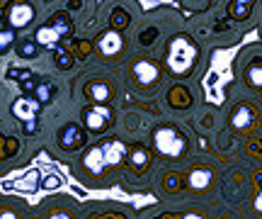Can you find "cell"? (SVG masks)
I'll return each mask as SVG.
<instances>
[{
  "label": "cell",
  "instance_id": "15",
  "mask_svg": "<svg viewBox=\"0 0 262 219\" xmlns=\"http://www.w3.org/2000/svg\"><path fill=\"white\" fill-rule=\"evenodd\" d=\"M250 12H253V3L250 0H235V3L228 5V15L233 19H248Z\"/></svg>",
  "mask_w": 262,
  "mask_h": 219
},
{
  "label": "cell",
  "instance_id": "25",
  "mask_svg": "<svg viewBox=\"0 0 262 219\" xmlns=\"http://www.w3.org/2000/svg\"><path fill=\"white\" fill-rule=\"evenodd\" d=\"M153 37H156V29L150 27L148 32H143V34H141V42H143V44H148V42H153Z\"/></svg>",
  "mask_w": 262,
  "mask_h": 219
},
{
  "label": "cell",
  "instance_id": "20",
  "mask_svg": "<svg viewBox=\"0 0 262 219\" xmlns=\"http://www.w3.org/2000/svg\"><path fill=\"white\" fill-rule=\"evenodd\" d=\"M12 44H15V29H3L0 27V54H5Z\"/></svg>",
  "mask_w": 262,
  "mask_h": 219
},
{
  "label": "cell",
  "instance_id": "11",
  "mask_svg": "<svg viewBox=\"0 0 262 219\" xmlns=\"http://www.w3.org/2000/svg\"><path fill=\"white\" fill-rule=\"evenodd\" d=\"M253 122H255V110L250 105H238L233 110V114H231V124H233L235 129H241V132L250 129Z\"/></svg>",
  "mask_w": 262,
  "mask_h": 219
},
{
  "label": "cell",
  "instance_id": "26",
  "mask_svg": "<svg viewBox=\"0 0 262 219\" xmlns=\"http://www.w3.org/2000/svg\"><path fill=\"white\" fill-rule=\"evenodd\" d=\"M255 210H257V212L262 214V190L257 192V195H255Z\"/></svg>",
  "mask_w": 262,
  "mask_h": 219
},
{
  "label": "cell",
  "instance_id": "19",
  "mask_svg": "<svg viewBox=\"0 0 262 219\" xmlns=\"http://www.w3.org/2000/svg\"><path fill=\"white\" fill-rule=\"evenodd\" d=\"M126 25H129V12L122 8H117L112 12V29L119 32V29H126Z\"/></svg>",
  "mask_w": 262,
  "mask_h": 219
},
{
  "label": "cell",
  "instance_id": "22",
  "mask_svg": "<svg viewBox=\"0 0 262 219\" xmlns=\"http://www.w3.org/2000/svg\"><path fill=\"white\" fill-rule=\"evenodd\" d=\"M146 163H148V153L143 151V149H134V151H131V166H134V168H146Z\"/></svg>",
  "mask_w": 262,
  "mask_h": 219
},
{
  "label": "cell",
  "instance_id": "29",
  "mask_svg": "<svg viewBox=\"0 0 262 219\" xmlns=\"http://www.w3.org/2000/svg\"><path fill=\"white\" fill-rule=\"evenodd\" d=\"M56 183H58V178H49V181H47V188H56Z\"/></svg>",
  "mask_w": 262,
  "mask_h": 219
},
{
  "label": "cell",
  "instance_id": "3",
  "mask_svg": "<svg viewBox=\"0 0 262 219\" xmlns=\"http://www.w3.org/2000/svg\"><path fill=\"white\" fill-rule=\"evenodd\" d=\"M12 114L17 117L19 122L25 124V134H37V114H39V103L34 97L22 95L12 103Z\"/></svg>",
  "mask_w": 262,
  "mask_h": 219
},
{
  "label": "cell",
  "instance_id": "18",
  "mask_svg": "<svg viewBox=\"0 0 262 219\" xmlns=\"http://www.w3.org/2000/svg\"><path fill=\"white\" fill-rule=\"evenodd\" d=\"M17 54L22 58H34L39 54V51H37V42H34V39H25V42H19V44H17Z\"/></svg>",
  "mask_w": 262,
  "mask_h": 219
},
{
  "label": "cell",
  "instance_id": "17",
  "mask_svg": "<svg viewBox=\"0 0 262 219\" xmlns=\"http://www.w3.org/2000/svg\"><path fill=\"white\" fill-rule=\"evenodd\" d=\"M54 61H56V66L61 68V71L73 68V54H71L68 49H61V47L54 49Z\"/></svg>",
  "mask_w": 262,
  "mask_h": 219
},
{
  "label": "cell",
  "instance_id": "27",
  "mask_svg": "<svg viewBox=\"0 0 262 219\" xmlns=\"http://www.w3.org/2000/svg\"><path fill=\"white\" fill-rule=\"evenodd\" d=\"M0 219H17V214H15L12 210H5L3 214H0Z\"/></svg>",
  "mask_w": 262,
  "mask_h": 219
},
{
  "label": "cell",
  "instance_id": "6",
  "mask_svg": "<svg viewBox=\"0 0 262 219\" xmlns=\"http://www.w3.org/2000/svg\"><path fill=\"white\" fill-rule=\"evenodd\" d=\"M122 49H124V37L119 32H114V29H107L104 34L97 37V51H100L104 58L117 56Z\"/></svg>",
  "mask_w": 262,
  "mask_h": 219
},
{
  "label": "cell",
  "instance_id": "16",
  "mask_svg": "<svg viewBox=\"0 0 262 219\" xmlns=\"http://www.w3.org/2000/svg\"><path fill=\"white\" fill-rule=\"evenodd\" d=\"M49 25H51V27H54L58 34H61V39L68 37V34L73 32V25H71V19L66 17L63 12H61V15H56V17H51V22H49Z\"/></svg>",
  "mask_w": 262,
  "mask_h": 219
},
{
  "label": "cell",
  "instance_id": "8",
  "mask_svg": "<svg viewBox=\"0 0 262 219\" xmlns=\"http://www.w3.org/2000/svg\"><path fill=\"white\" fill-rule=\"evenodd\" d=\"M8 17H10V27L22 29V27H27L29 22L34 19V8H32L29 3H15V5L10 8Z\"/></svg>",
  "mask_w": 262,
  "mask_h": 219
},
{
  "label": "cell",
  "instance_id": "32",
  "mask_svg": "<svg viewBox=\"0 0 262 219\" xmlns=\"http://www.w3.org/2000/svg\"><path fill=\"white\" fill-rule=\"evenodd\" d=\"M257 183H262V173H257Z\"/></svg>",
  "mask_w": 262,
  "mask_h": 219
},
{
  "label": "cell",
  "instance_id": "7",
  "mask_svg": "<svg viewBox=\"0 0 262 219\" xmlns=\"http://www.w3.org/2000/svg\"><path fill=\"white\" fill-rule=\"evenodd\" d=\"M160 76V68L153 64V61H136L134 64V78H136V83L139 86H153Z\"/></svg>",
  "mask_w": 262,
  "mask_h": 219
},
{
  "label": "cell",
  "instance_id": "23",
  "mask_svg": "<svg viewBox=\"0 0 262 219\" xmlns=\"http://www.w3.org/2000/svg\"><path fill=\"white\" fill-rule=\"evenodd\" d=\"M248 81L255 88H262V64H253V66L248 68Z\"/></svg>",
  "mask_w": 262,
  "mask_h": 219
},
{
  "label": "cell",
  "instance_id": "14",
  "mask_svg": "<svg viewBox=\"0 0 262 219\" xmlns=\"http://www.w3.org/2000/svg\"><path fill=\"white\" fill-rule=\"evenodd\" d=\"M209 183H211V171L209 168H196V171L189 173V185L194 190H206Z\"/></svg>",
  "mask_w": 262,
  "mask_h": 219
},
{
  "label": "cell",
  "instance_id": "12",
  "mask_svg": "<svg viewBox=\"0 0 262 219\" xmlns=\"http://www.w3.org/2000/svg\"><path fill=\"white\" fill-rule=\"evenodd\" d=\"M34 42H37L39 47L51 49V51H54V49L58 47V42H61V34H58V32L51 27V25H44V27L37 29V34H34Z\"/></svg>",
  "mask_w": 262,
  "mask_h": 219
},
{
  "label": "cell",
  "instance_id": "4",
  "mask_svg": "<svg viewBox=\"0 0 262 219\" xmlns=\"http://www.w3.org/2000/svg\"><path fill=\"white\" fill-rule=\"evenodd\" d=\"M83 120H85V127H88L90 132H102V129H107L110 122H112V110L107 105H93L85 110Z\"/></svg>",
  "mask_w": 262,
  "mask_h": 219
},
{
  "label": "cell",
  "instance_id": "13",
  "mask_svg": "<svg viewBox=\"0 0 262 219\" xmlns=\"http://www.w3.org/2000/svg\"><path fill=\"white\" fill-rule=\"evenodd\" d=\"M88 95L95 100V105H104V103L110 100V95H112V90H110V86H107V83L95 81V83H90V86H88Z\"/></svg>",
  "mask_w": 262,
  "mask_h": 219
},
{
  "label": "cell",
  "instance_id": "5",
  "mask_svg": "<svg viewBox=\"0 0 262 219\" xmlns=\"http://www.w3.org/2000/svg\"><path fill=\"white\" fill-rule=\"evenodd\" d=\"M58 144H61V149L66 151H75V149H80L85 144V129L80 124H66L61 134H58Z\"/></svg>",
  "mask_w": 262,
  "mask_h": 219
},
{
  "label": "cell",
  "instance_id": "31",
  "mask_svg": "<svg viewBox=\"0 0 262 219\" xmlns=\"http://www.w3.org/2000/svg\"><path fill=\"white\" fill-rule=\"evenodd\" d=\"M100 219H124V217H117V214H104V217H100Z\"/></svg>",
  "mask_w": 262,
  "mask_h": 219
},
{
  "label": "cell",
  "instance_id": "9",
  "mask_svg": "<svg viewBox=\"0 0 262 219\" xmlns=\"http://www.w3.org/2000/svg\"><path fill=\"white\" fill-rule=\"evenodd\" d=\"M83 168L90 173V175H102V173L107 171V161H104V153H102V146H100V144L93 146V149L83 156Z\"/></svg>",
  "mask_w": 262,
  "mask_h": 219
},
{
  "label": "cell",
  "instance_id": "1",
  "mask_svg": "<svg viewBox=\"0 0 262 219\" xmlns=\"http://www.w3.org/2000/svg\"><path fill=\"white\" fill-rule=\"evenodd\" d=\"M196 58V47L194 42L187 37V34H180L170 42L168 47V68L178 76H185L189 73V68L194 66Z\"/></svg>",
  "mask_w": 262,
  "mask_h": 219
},
{
  "label": "cell",
  "instance_id": "21",
  "mask_svg": "<svg viewBox=\"0 0 262 219\" xmlns=\"http://www.w3.org/2000/svg\"><path fill=\"white\" fill-rule=\"evenodd\" d=\"M51 95H54V86H51V83H39L37 86V97H34V100L41 105V103H49Z\"/></svg>",
  "mask_w": 262,
  "mask_h": 219
},
{
  "label": "cell",
  "instance_id": "24",
  "mask_svg": "<svg viewBox=\"0 0 262 219\" xmlns=\"http://www.w3.org/2000/svg\"><path fill=\"white\" fill-rule=\"evenodd\" d=\"M75 49H78L75 54H78V56H83V58L90 54V44H88V42H75Z\"/></svg>",
  "mask_w": 262,
  "mask_h": 219
},
{
  "label": "cell",
  "instance_id": "10",
  "mask_svg": "<svg viewBox=\"0 0 262 219\" xmlns=\"http://www.w3.org/2000/svg\"><path fill=\"white\" fill-rule=\"evenodd\" d=\"M102 153H104V161H107V168L112 166H119L126 156V144L119 142V139H110V142H102Z\"/></svg>",
  "mask_w": 262,
  "mask_h": 219
},
{
  "label": "cell",
  "instance_id": "2",
  "mask_svg": "<svg viewBox=\"0 0 262 219\" xmlns=\"http://www.w3.org/2000/svg\"><path fill=\"white\" fill-rule=\"evenodd\" d=\"M153 144H156L158 153H163V156H182V153L187 151V139H185L178 129H172V127H160V129H156Z\"/></svg>",
  "mask_w": 262,
  "mask_h": 219
},
{
  "label": "cell",
  "instance_id": "30",
  "mask_svg": "<svg viewBox=\"0 0 262 219\" xmlns=\"http://www.w3.org/2000/svg\"><path fill=\"white\" fill-rule=\"evenodd\" d=\"M182 219H204V217H202V214H185Z\"/></svg>",
  "mask_w": 262,
  "mask_h": 219
},
{
  "label": "cell",
  "instance_id": "28",
  "mask_svg": "<svg viewBox=\"0 0 262 219\" xmlns=\"http://www.w3.org/2000/svg\"><path fill=\"white\" fill-rule=\"evenodd\" d=\"M47 219H71V217L63 214V212H58V214H51V217H47Z\"/></svg>",
  "mask_w": 262,
  "mask_h": 219
}]
</instances>
